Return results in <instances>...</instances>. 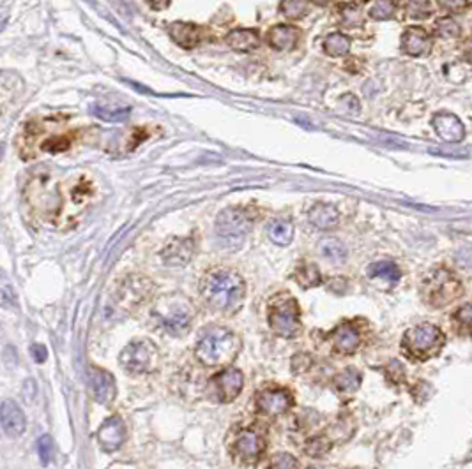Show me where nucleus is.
<instances>
[{
    "instance_id": "31",
    "label": "nucleus",
    "mask_w": 472,
    "mask_h": 469,
    "mask_svg": "<svg viewBox=\"0 0 472 469\" xmlns=\"http://www.w3.org/2000/svg\"><path fill=\"white\" fill-rule=\"evenodd\" d=\"M453 323L463 335H472V303H463L453 314Z\"/></svg>"
},
{
    "instance_id": "17",
    "label": "nucleus",
    "mask_w": 472,
    "mask_h": 469,
    "mask_svg": "<svg viewBox=\"0 0 472 469\" xmlns=\"http://www.w3.org/2000/svg\"><path fill=\"white\" fill-rule=\"evenodd\" d=\"M329 339H331L336 353L340 355H354L361 344L360 332H357L356 327H352V325L349 323L340 325L338 328L332 330V332L329 333Z\"/></svg>"
},
{
    "instance_id": "43",
    "label": "nucleus",
    "mask_w": 472,
    "mask_h": 469,
    "mask_svg": "<svg viewBox=\"0 0 472 469\" xmlns=\"http://www.w3.org/2000/svg\"><path fill=\"white\" fill-rule=\"evenodd\" d=\"M31 353H32V358H34L38 364H43V362L46 360V357H48V350H46L43 344H32Z\"/></svg>"
},
{
    "instance_id": "32",
    "label": "nucleus",
    "mask_w": 472,
    "mask_h": 469,
    "mask_svg": "<svg viewBox=\"0 0 472 469\" xmlns=\"http://www.w3.org/2000/svg\"><path fill=\"white\" fill-rule=\"evenodd\" d=\"M397 13V2L394 0H375L369 7L368 14L373 20H389Z\"/></svg>"
},
{
    "instance_id": "12",
    "label": "nucleus",
    "mask_w": 472,
    "mask_h": 469,
    "mask_svg": "<svg viewBox=\"0 0 472 469\" xmlns=\"http://www.w3.org/2000/svg\"><path fill=\"white\" fill-rule=\"evenodd\" d=\"M126 441V425L119 416H110L98 431V443L105 452H115Z\"/></svg>"
},
{
    "instance_id": "22",
    "label": "nucleus",
    "mask_w": 472,
    "mask_h": 469,
    "mask_svg": "<svg viewBox=\"0 0 472 469\" xmlns=\"http://www.w3.org/2000/svg\"><path fill=\"white\" fill-rule=\"evenodd\" d=\"M226 43L232 50L246 53V51L255 50L258 46V34L251 28H236L226 36Z\"/></svg>"
},
{
    "instance_id": "19",
    "label": "nucleus",
    "mask_w": 472,
    "mask_h": 469,
    "mask_svg": "<svg viewBox=\"0 0 472 469\" xmlns=\"http://www.w3.org/2000/svg\"><path fill=\"white\" fill-rule=\"evenodd\" d=\"M402 50L411 57H423L428 55L431 50L430 36L424 28L411 27L402 36Z\"/></svg>"
},
{
    "instance_id": "7",
    "label": "nucleus",
    "mask_w": 472,
    "mask_h": 469,
    "mask_svg": "<svg viewBox=\"0 0 472 469\" xmlns=\"http://www.w3.org/2000/svg\"><path fill=\"white\" fill-rule=\"evenodd\" d=\"M157 360V350L151 340H135L120 353V365L131 374L151 372Z\"/></svg>"
},
{
    "instance_id": "20",
    "label": "nucleus",
    "mask_w": 472,
    "mask_h": 469,
    "mask_svg": "<svg viewBox=\"0 0 472 469\" xmlns=\"http://www.w3.org/2000/svg\"><path fill=\"white\" fill-rule=\"evenodd\" d=\"M298 31L294 27H288V25H276L269 31L267 34V43L278 51H288L295 46L298 43Z\"/></svg>"
},
{
    "instance_id": "16",
    "label": "nucleus",
    "mask_w": 472,
    "mask_h": 469,
    "mask_svg": "<svg viewBox=\"0 0 472 469\" xmlns=\"http://www.w3.org/2000/svg\"><path fill=\"white\" fill-rule=\"evenodd\" d=\"M89 384L94 399L101 404H108L115 397V379L105 369L90 367L89 371Z\"/></svg>"
},
{
    "instance_id": "28",
    "label": "nucleus",
    "mask_w": 472,
    "mask_h": 469,
    "mask_svg": "<svg viewBox=\"0 0 472 469\" xmlns=\"http://www.w3.org/2000/svg\"><path fill=\"white\" fill-rule=\"evenodd\" d=\"M318 251L324 258H327L332 263H342L347 258V247L338 238H324L318 244Z\"/></svg>"
},
{
    "instance_id": "42",
    "label": "nucleus",
    "mask_w": 472,
    "mask_h": 469,
    "mask_svg": "<svg viewBox=\"0 0 472 469\" xmlns=\"http://www.w3.org/2000/svg\"><path fill=\"white\" fill-rule=\"evenodd\" d=\"M69 146V141L68 140H64L62 141V138H53V140H50V141H46L45 145H43V149L45 150H50V152H53V153H57V152H61V150H65Z\"/></svg>"
},
{
    "instance_id": "38",
    "label": "nucleus",
    "mask_w": 472,
    "mask_h": 469,
    "mask_svg": "<svg viewBox=\"0 0 472 469\" xmlns=\"http://www.w3.org/2000/svg\"><path fill=\"white\" fill-rule=\"evenodd\" d=\"M38 450H39V457H41V463L45 464V466H48L53 455L52 438H50V436H41V438L38 439Z\"/></svg>"
},
{
    "instance_id": "10",
    "label": "nucleus",
    "mask_w": 472,
    "mask_h": 469,
    "mask_svg": "<svg viewBox=\"0 0 472 469\" xmlns=\"http://www.w3.org/2000/svg\"><path fill=\"white\" fill-rule=\"evenodd\" d=\"M292 395L283 388H269L261 392L257 397V411L267 416L283 415L292 408Z\"/></svg>"
},
{
    "instance_id": "8",
    "label": "nucleus",
    "mask_w": 472,
    "mask_h": 469,
    "mask_svg": "<svg viewBox=\"0 0 472 469\" xmlns=\"http://www.w3.org/2000/svg\"><path fill=\"white\" fill-rule=\"evenodd\" d=\"M251 221L239 208H226L216 219V233L225 242V245L243 244L244 237L250 232Z\"/></svg>"
},
{
    "instance_id": "33",
    "label": "nucleus",
    "mask_w": 472,
    "mask_h": 469,
    "mask_svg": "<svg viewBox=\"0 0 472 469\" xmlns=\"http://www.w3.org/2000/svg\"><path fill=\"white\" fill-rule=\"evenodd\" d=\"M435 34L442 39H455L460 36V25L453 18H442L435 23Z\"/></svg>"
},
{
    "instance_id": "26",
    "label": "nucleus",
    "mask_w": 472,
    "mask_h": 469,
    "mask_svg": "<svg viewBox=\"0 0 472 469\" xmlns=\"http://www.w3.org/2000/svg\"><path fill=\"white\" fill-rule=\"evenodd\" d=\"M361 379H363L361 372L357 369L349 367L343 372H340V374H336L335 387L340 394H354L360 388Z\"/></svg>"
},
{
    "instance_id": "14",
    "label": "nucleus",
    "mask_w": 472,
    "mask_h": 469,
    "mask_svg": "<svg viewBox=\"0 0 472 469\" xmlns=\"http://www.w3.org/2000/svg\"><path fill=\"white\" fill-rule=\"evenodd\" d=\"M431 126H434L435 133L446 143H460L466 136L463 124L453 113H437L431 119Z\"/></svg>"
},
{
    "instance_id": "23",
    "label": "nucleus",
    "mask_w": 472,
    "mask_h": 469,
    "mask_svg": "<svg viewBox=\"0 0 472 469\" xmlns=\"http://www.w3.org/2000/svg\"><path fill=\"white\" fill-rule=\"evenodd\" d=\"M170 38L179 46L189 50V48H195L200 43V32L192 23H174L170 25Z\"/></svg>"
},
{
    "instance_id": "34",
    "label": "nucleus",
    "mask_w": 472,
    "mask_h": 469,
    "mask_svg": "<svg viewBox=\"0 0 472 469\" xmlns=\"http://www.w3.org/2000/svg\"><path fill=\"white\" fill-rule=\"evenodd\" d=\"M332 441L325 436H317V438L310 439L305 446V452L308 453L310 457H322L331 450Z\"/></svg>"
},
{
    "instance_id": "36",
    "label": "nucleus",
    "mask_w": 472,
    "mask_h": 469,
    "mask_svg": "<svg viewBox=\"0 0 472 469\" xmlns=\"http://www.w3.org/2000/svg\"><path fill=\"white\" fill-rule=\"evenodd\" d=\"M281 13L288 18H301L306 13L305 0H283L281 4Z\"/></svg>"
},
{
    "instance_id": "11",
    "label": "nucleus",
    "mask_w": 472,
    "mask_h": 469,
    "mask_svg": "<svg viewBox=\"0 0 472 469\" xmlns=\"http://www.w3.org/2000/svg\"><path fill=\"white\" fill-rule=\"evenodd\" d=\"M152 293V282L147 277L131 276L122 282L119 289V302L124 307H137L144 300H147Z\"/></svg>"
},
{
    "instance_id": "15",
    "label": "nucleus",
    "mask_w": 472,
    "mask_h": 469,
    "mask_svg": "<svg viewBox=\"0 0 472 469\" xmlns=\"http://www.w3.org/2000/svg\"><path fill=\"white\" fill-rule=\"evenodd\" d=\"M195 244L192 238H174L161 251V259L168 266H184L192 259Z\"/></svg>"
},
{
    "instance_id": "41",
    "label": "nucleus",
    "mask_w": 472,
    "mask_h": 469,
    "mask_svg": "<svg viewBox=\"0 0 472 469\" xmlns=\"http://www.w3.org/2000/svg\"><path fill=\"white\" fill-rule=\"evenodd\" d=\"M439 6L448 13H458L467 6V0H439Z\"/></svg>"
},
{
    "instance_id": "39",
    "label": "nucleus",
    "mask_w": 472,
    "mask_h": 469,
    "mask_svg": "<svg viewBox=\"0 0 472 469\" xmlns=\"http://www.w3.org/2000/svg\"><path fill=\"white\" fill-rule=\"evenodd\" d=\"M387 377H389L393 383H402L405 377V369L404 365L400 364L398 360H393L389 365H387Z\"/></svg>"
},
{
    "instance_id": "40",
    "label": "nucleus",
    "mask_w": 472,
    "mask_h": 469,
    "mask_svg": "<svg viewBox=\"0 0 472 469\" xmlns=\"http://www.w3.org/2000/svg\"><path fill=\"white\" fill-rule=\"evenodd\" d=\"M343 23L347 27H356L361 23V13L356 6H349L343 11Z\"/></svg>"
},
{
    "instance_id": "5",
    "label": "nucleus",
    "mask_w": 472,
    "mask_h": 469,
    "mask_svg": "<svg viewBox=\"0 0 472 469\" xmlns=\"http://www.w3.org/2000/svg\"><path fill=\"white\" fill-rule=\"evenodd\" d=\"M269 327L276 335L292 339L301 333V311L294 296L281 295L269 306Z\"/></svg>"
},
{
    "instance_id": "27",
    "label": "nucleus",
    "mask_w": 472,
    "mask_h": 469,
    "mask_svg": "<svg viewBox=\"0 0 472 469\" xmlns=\"http://www.w3.org/2000/svg\"><path fill=\"white\" fill-rule=\"evenodd\" d=\"M93 115H96L98 119L105 120V122H122L130 117V108L126 106H105V104H93Z\"/></svg>"
},
{
    "instance_id": "24",
    "label": "nucleus",
    "mask_w": 472,
    "mask_h": 469,
    "mask_svg": "<svg viewBox=\"0 0 472 469\" xmlns=\"http://www.w3.org/2000/svg\"><path fill=\"white\" fill-rule=\"evenodd\" d=\"M267 233L276 245H288L294 238V225L287 219H276L267 226Z\"/></svg>"
},
{
    "instance_id": "45",
    "label": "nucleus",
    "mask_w": 472,
    "mask_h": 469,
    "mask_svg": "<svg viewBox=\"0 0 472 469\" xmlns=\"http://www.w3.org/2000/svg\"><path fill=\"white\" fill-rule=\"evenodd\" d=\"M313 2H315V4H318V6H324V4L327 2V0H313Z\"/></svg>"
},
{
    "instance_id": "4",
    "label": "nucleus",
    "mask_w": 472,
    "mask_h": 469,
    "mask_svg": "<svg viewBox=\"0 0 472 469\" xmlns=\"http://www.w3.org/2000/svg\"><path fill=\"white\" fill-rule=\"evenodd\" d=\"M195 316V307L188 298L182 296H167L161 298L154 307V318L167 332L179 335L186 332Z\"/></svg>"
},
{
    "instance_id": "2",
    "label": "nucleus",
    "mask_w": 472,
    "mask_h": 469,
    "mask_svg": "<svg viewBox=\"0 0 472 469\" xmlns=\"http://www.w3.org/2000/svg\"><path fill=\"white\" fill-rule=\"evenodd\" d=\"M239 339L226 328H207L196 343V358L207 367L229 364L239 353Z\"/></svg>"
},
{
    "instance_id": "9",
    "label": "nucleus",
    "mask_w": 472,
    "mask_h": 469,
    "mask_svg": "<svg viewBox=\"0 0 472 469\" xmlns=\"http://www.w3.org/2000/svg\"><path fill=\"white\" fill-rule=\"evenodd\" d=\"M244 384L243 372L237 369H223L211 379V395L218 402H232Z\"/></svg>"
},
{
    "instance_id": "3",
    "label": "nucleus",
    "mask_w": 472,
    "mask_h": 469,
    "mask_svg": "<svg viewBox=\"0 0 472 469\" xmlns=\"http://www.w3.org/2000/svg\"><path fill=\"white\" fill-rule=\"evenodd\" d=\"M444 343L446 337L441 328L430 323H423L405 332L402 346H404L405 353H409L411 357L418 358V360H428V358H434L441 353Z\"/></svg>"
},
{
    "instance_id": "21",
    "label": "nucleus",
    "mask_w": 472,
    "mask_h": 469,
    "mask_svg": "<svg viewBox=\"0 0 472 469\" xmlns=\"http://www.w3.org/2000/svg\"><path fill=\"white\" fill-rule=\"evenodd\" d=\"M340 214L332 205L317 203L310 210V222L317 230H331L338 225Z\"/></svg>"
},
{
    "instance_id": "37",
    "label": "nucleus",
    "mask_w": 472,
    "mask_h": 469,
    "mask_svg": "<svg viewBox=\"0 0 472 469\" xmlns=\"http://www.w3.org/2000/svg\"><path fill=\"white\" fill-rule=\"evenodd\" d=\"M269 469H299V460L290 453H278L271 459Z\"/></svg>"
},
{
    "instance_id": "1",
    "label": "nucleus",
    "mask_w": 472,
    "mask_h": 469,
    "mask_svg": "<svg viewBox=\"0 0 472 469\" xmlns=\"http://www.w3.org/2000/svg\"><path fill=\"white\" fill-rule=\"evenodd\" d=\"M200 295L214 313L234 314L243 306L246 284L236 270L216 269L200 282Z\"/></svg>"
},
{
    "instance_id": "30",
    "label": "nucleus",
    "mask_w": 472,
    "mask_h": 469,
    "mask_svg": "<svg viewBox=\"0 0 472 469\" xmlns=\"http://www.w3.org/2000/svg\"><path fill=\"white\" fill-rule=\"evenodd\" d=\"M294 279L298 281L303 288H313V286H318L322 282L320 272H318L317 266L312 265V263H305V265L299 266V269L295 270Z\"/></svg>"
},
{
    "instance_id": "44",
    "label": "nucleus",
    "mask_w": 472,
    "mask_h": 469,
    "mask_svg": "<svg viewBox=\"0 0 472 469\" xmlns=\"http://www.w3.org/2000/svg\"><path fill=\"white\" fill-rule=\"evenodd\" d=\"M170 6V0H151V7L156 11H163Z\"/></svg>"
},
{
    "instance_id": "18",
    "label": "nucleus",
    "mask_w": 472,
    "mask_h": 469,
    "mask_svg": "<svg viewBox=\"0 0 472 469\" xmlns=\"http://www.w3.org/2000/svg\"><path fill=\"white\" fill-rule=\"evenodd\" d=\"M234 448H236V453L241 459L246 460V463H253L262 455L266 443H263V438L258 432L243 431L237 436Z\"/></svg>"
},
{
    "instance_id": "29",
    "label": "nucleus",
    "mask_w": 472,
    "mask_h": 469,
    "mask_svg": "<svg viewBox=\"0 0 472 469\" xmlns=\"http://www.w3.org/2000/svg\"><path fill=\"white\" fill-rule=\"evenodd\" d=\"M324 50L329 57H342V55H347L350 50V39L347 36L340 34V32H335V34H329L325 38L324 43Z\"/></svg>"
},
{
    "instance_id": "25",
    "label": "nucleus",
    "mask_w": 472,
    "mask_h": 469,
    "mask_svg": "<svg viewBox=\"0 0 472 469\" xmlns=\"http://www.w3.org/2000/svg\"><path fill=\"white\" fill-rule=\"evenodd\" d=\"M368 276L373 277V279H382L389 282V284H394V282L400 281L402 272L393 262H377L368 266Z\"/></svg>"
},
{
    "instance_id": "35",
    "label": "nucleus",
    "mask_w": 472,
    "mask_h": 469,
    "mask_svg": "<svg viewBox=\"0 0 472 469\" xmlns=\"http://www.w3.org/2000/svg\"><path fill=\"white\" fill-rule=\"evenodd\" d=\"M407 14L414 20H426L431 14V6L428 0H407Z\"/></svg>"
},
{
    "instance_id": "13",
    "label": "nucleus",
    "mask_w": 472,
    "mask_h": 469,
    "mask_svg": "<svg viewBox=\"0 0 472 469\" xmlns=\"http://www.w3.org/2000/svg\"><path fill=\"white\" fill-rule=\"evenodd\" d=\"M0 420H2V428L7 436L11 438H18L25 432L27 427V420H25V413L20 406L11 399L2 401L0 406Z\"/></svg>"
},
{
    "instance_id": "6",
    "label": "nucleus",
    "mask_w": 472,
    "mask_h": 469,
    "mask_svg": "<svg viewBox=\"0 0 472 469\" xmlns=\"http://www.w3.org/2000/svg\"><path fill=\"white\" fill-rule=\"evenodd\" d=\"M462 282L453 272L439 269L426 277L423 284V295L430 306L446 307L462 295Z\"/></svg>"
}]
</instances>
